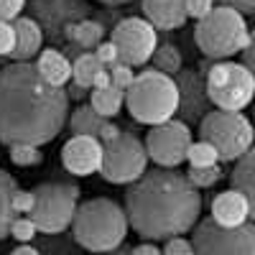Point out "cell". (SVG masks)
<instances>
[{
	"mask_svg": "<svg viewBox=\"0 0 255 255\" xmlns=\"http://www.w3.org/2000/svg\"><path fill=\"white\" fill-rule=\"evenodd\" d=\"M230 184L235 191L245 199H250L255 204V163H253V151L243 153L238 161H235V171L230 174Z\"/></svg>",
	"mask_w": 255,
	"mask_h": 255,
	"instance_id": "obj_18",
	"label": "cell"
},
{
	"mask_svg": "<svg viewBox=\"0 0 255 255\" xmlns=\"http://www.w3.org/2000/svg\"><path fill=\"white\" fill-rule=\"evenodd\" d=\"M23 5H26V0H0V20H5V23L15 20L20 10H23Z\"/></svg>",
	"mask_w": 255,
	"mask_h": 255,
	"instance_id": "obj_33",
	"label": "cell"
},
{
	"mask_svg": "<svg viewBox=\"0 0 255 255\" xmlns=\"http://www.w3.org/2000/svg\"><path fill=\"white\" fill-rule=\"evenodd\" d=\"M128 227L130 225H128L125 209L108 197L82 202L72 220L74 240L90 253H113L120 248Z\"/></svg>",
	"mask_w": 255,
	"mask_h": 255,
	"instance_id": "obj_3",
	"label": "cell"
},
{
	"mask_svg": "<svg viewBox=\"0 0 255 255\" xmlns=\"http://www.w3.org/2000/svg\"><path fill=\"white\" fill-rule=\"evenodd\" d=\"M36 67V72H38V77L44 79L49 87H64L69 79H72V64H69V59L64 56L61 51H56V49H49V51H41L38 54V61L33 64Z\"/></svg>",
	"mask_w": 255,
	"mask_h": 255,
	"instance_id": "obj_17",
	"label": "cell"
},
{
	"mask_svg": "<svg viewBox=\"0 0 255 255\" xmlns=\"http://www.w3.org/2000/svg\"><path fill=\"white\" fill-rule=\"evenodd\" d=\"M15 189H18V181L0 168V240L10 235V222L15 220V212L10 207V197Z\"/></svg>",
	"mask_w": 255,
	"mask_h": 255,
	"instance_id": "obj_20",
	"label": "cell"
},
{
	"mask_svg": "<svg viewBox=\"0 0 255 255\" xmlns=\"http://www.w3.org/2000/svg\"><path fill=\"white\" fill-rule=\"evenodd\" d=\"M255 204L250 199H245L240 191L227 189L212 199V220L220 227H240L253 217Z\"/></svg>",
	"mask_w": 255,
	"mask_h": 255,
	"instance_id": "obj_14",
	"label": "cell"
},
{
	"mask_svg": "<svg viewBox=\"0 0 255 255\" xmlns=\"http://www.w3.org/2000/svg\"><path fill=\"white\" fill-rule=\"evenodd\" d=\"M199 135L215 148L220 161H238L253 148V125L243 113H209L199 125Z\"/></svg>",
	"mask_w": 255,
	"mask_h": 255,
	"instance_id": "obj_7",
	"label": "cell"
},
{
	"mask_svg": "<svg viewBox=\"0 0 255 255\" xmlns=\"http://www.w3.org/2000/svg\"><path fill=\"white\" fill-rule=\"evenodd\" d=\"M61 163L74 176L97 174L102 163V143L92 135H72L61 148Z\"/></svg>",
	"mask_w": 255,
	"mask_h": 255,
	"instance_id": "obj_13",
	"label": "cell"
},
{
	"mask_svg": "<svg viewBox=\"0 0 255 255\" xmlns=\"http://www.w3.org/2000/svg\"><path fill=\"white\" fill-rule=\"evenodd\" d=\"M186 161L191 163V168H207V166H217V153H215V148H212L209 143L204 140H191L189 145V151H186Z\"/></svg>",
	"mask_w": 255,
	"mask_h": 255,
	"instance_id": "obj_25",
	"label": "cell"
},
{
	"mask_svg": "<svg viewBox=\"0 0 255 255\" xmlns=\"http://www.w3.org/2000/svg\"><path fill=\"white\" fill-rule=\"evenodd\" d=\"M123 102H125V92L110 84V87H102V90H95V92H92L90 108H92L100 118L110 120V118H115V115L120 113Z\"/></svg>",
	"mask_w": 255,
	"mask_h": 255,
	"instance_id": "obj_19",
	"label": "cell"
},
{
	"mask_svg": "<svg viewBox=\"0 0 255 255\" xmlns=\"http://www.w3.org/2000/svg\"><path fill=\"white\" fill-rule=\"evenodd\" d=\"M110 44L115 46L120 64L140 67V64L151 61L158 46V36H156V28L145 18H123L113 31Z\"/></svg>",
	"mask_w": 255,
	"mask_h": 255,
	"instance_id": "obj_12",
	"label": "cell"
},
{
	"mask_svg": "<svg viewBox=\"0 0 255 255\" xmlns=\"http://www.w3.org/2000/svg\"><path fill=\"white\" fill-rule=\"evenodd\" d=\"M69 118V97L38 77L31 61H15L0 72V143L46 145Z\"/></svg>",
	"mask_w": 255,
	"mask_h": 255,
	"instance_id": "obj_1",
	"label": "cell"
},
{
	"mask_svg": "<svg viewBox=\"0 0 255 255\" xmlns=\"http://www.w3.org/2000/svg\"><path fill=\"white\" fill-rule=\"evenodd\" d=\"M105 28L97 20H79V23H69L67 26V38L79 44L82 49H97L102 44Z\"/></svg>",
	"mask_w": 255,
	"mask_h": 255,
	"instance_id": "obj_21",
	"label": "cell"
},
{
	"mask_svg": "<svg viewBox=\"0 0 255 255\" xmlns=\"http://www.w3.org/2000/svg\"><path fill=\"white\" fill-rule=\"evenodd\" d=\"M161 255H191V243L184 238H171L166 240V248L161 250Z\"/></svg>",
	"mask_w": 255,
	"mask_h": 255,
	"instance_id": "obj_35",
	"label": "cell"
},
{
	"mask_svg": "<svg viewBox=\"0 0 255 255\" xmlns=\"http://www.w3.org/2000/svg\"><path fill=\"white\" fill-rule=\"evenodd\" d=\"M255 92L253 69L240 61H220L207 74V97L217 110L240 113L245 110Z\"/></svg>",
	"mask_w": 255,
	"mask_h": 255,
	"instance_id": "obj_8",
	"label": "cell"
},
{
	"mask_svg": "<svg viewBox=\"0 0 255 255\" xmlns=\"http://www.w3.org/2000/svg\"><path fill=\"white\" fill-rule=\"evenodd\" d=\"M110 74V84H113V87H118V90H128V87H130V82H133V67H128V64H113V69L108 72Z\"/></svg>",
	"mask_w": 255,
	"mask_h": 255,
	"instance_id": "obj_29",
	"label": "cell"
},
{
	"mask_svg": "<svg viewBox=\"0 0 255 255\" xmlns=\"http://www.w3.org/2000/svg\"><path fill=\"white\" fill-rule=\"evenodd\" d=\"M143 15L153 28L174 31L186 23L184 0H143Z\"/></svg>",
	"mask_w": 255,
	"mask_h": 255,
	"instance_id": "obj_15",
	"label": "cell"
},
{
	"mask_svg": "<svg viewBox=\"0 0 255 255\" xmlns=\"http://www.w3.org/2000/svg\"><path fill=\"white\" fill-rule=\"evenodd\" d=\"M120 133H123V130H120V128H118V125H113V123L108 120V123H105V125H102V130H100V135H97V140H100V143H110V140H113V138H118Z\"/></svg>",
	"mask_w": 255,
	"mask_h": 255,
	"instance_id": "obj_37",
	"label": "cell"
},
{
	"mask_svg": "<svg viewBox=\"0 0 255 255\" xmlns=\"http://www.w3.org/2000/svg\"><path fill=\"white\" fill-rule=\"evenodd\" d=\"M202 215V194L184 174L158 168L143 174L125 191L128 225L143 240H171L194 230Z\"/></svg>",
	"mask_w": 255,
	"mask_h": 255,
	"instance_id": "obj_2",
	"label": "cell"
},
{
	"mask_svg": "<svg viewBox=\"0 0 255 255\" xmlns=\"http://www.w3.org/2000/svg\"><path fill=\"white\" fill-rule=\"evenodd\" d=\"M108 123L105 118H100L90 105H82V108H77L69 118V128H72V133L74 135H92L97 138L100 130H102V125Z\"/></svg>",
	"mask_w": 255,
	"mask_h": 255,
	"instance_id": "obj_22",
	"label": "cell"
},
{
	"mask_svg": "<svg viewBox=\"0 0 255 255\" xmlns=\"http://www.w3.org/2000/svg\"><path fill=\"white\" fill-rule=\"evenodd\" d=\"M79 186L72 181H44L33 189V209L31 220L38 232L44 235H59L64 232L77 212Z\"/></svg>",
	"mask_w": 255,
	"mask_h": 255,
	"instance_id": "obj_6",
	"label": "cell"
},
{
	"mask_svg": "<svg viewBox=\"0 0 255 255\" xmlns=\"http://www.w3.org/2000/svg\"><path fill=\"white\" fill-rule=\"evenodd\" d=\"M102 87H110V74H108V69H102V72L95 77V82H92V90H102Z\"/></svg>",
	"mask_w": 255,
	"mask_h": 255,
	"instance_id": "obj_39",
	"label": "cell"
},
{
	"mask_svg": "<svg viewBox=\"0 0 255 255\" xmlns=\"http://www.w3.org/2000/svg\"><path fill=\"white\" fill-rule=\"evenodd\" d=\"M10 207H13L15 215H31V209H33V191L15 189L13 197H10Z\"/></svg>",
	"mask_w": 255,
	"mask_h": 255,
	"instance_id": "obj_30",
	"label": "cell"
},
{
	"mask_svg": "<svg viewBox=\"0 0 255 255\" xmlns=\"http://www.w3.org/2000/svg\"><path fill=\"white\" fill-rule=\"evenodd\" d=\"M148 168V156L143 140L133 133H120L110 143H102V163L100 171L105 181L110 184H133Z\"/></svg>",
	"mask_w": 255,
	"mask_h": 255,
	"instance_id": "obj_9",
	"label": "cell"
},
{
	"mask_svg": "<svg viewBox=\"0 0 255 255\" xmlns=\"http://www.w3.org/2000/svg\"><path fill=\"white\" fill-rule=\"evenodd\" d=\"M10 255H41V253H38L36 248H31V245H18Z\"/></svg>",
	"mask_w": 255,
	"mask_h": 255,
	"instance_id": "obj_40",
	"label": "cell"
},
{
	"mask_svg": "<svg viewBox=\"0 0 255 255\" xmlns=\"http://www.w3.org/2000/svg\"><path fill=\"white\" fill-rule=\"evenodd\" d=\"M220 179H222L220 166H207V168H189V174H186V181H189L191 186H194V189H209V186H215Z\"/></svg>",
	"mask_w": 255,
	"mask_h": 255,
	"instance_id": "obj_26",
	"label": "cell"
},
{
	"mask_svg": "<svg viewBox=\"0 0 255 255\" xmlns=\"http://www.w3.org/2000/svg\"><path fill=\"white\" fill-rule=\"evenodd\" d=\"M97 3H108V5H123V3H130V0H97Z\"/></svg>",
	"mask_w": 255,
	"mask_h": 255,
	"instance_id": "obj_41",
	"label": "cell"
},
{
	"mask_svg": "<svg viewBox=\"0 0 255 255\" xmlns=\"http://www.w3.org/2000/svg\"><path fill=\"white\" fill-rule=\"evenodd\" d=\"M184 8H186V18L202 20L204 15H209L212 8H215V0H184Z\"/></svg>",
	"mask_w": 255,
	"mask_h": 255,
	"instance_id": "obj_31",
	"label": "cell"
},
{
	"mask_svg": "<svg viewBox=\"0 0 255 255\" xmlns=\"http://www.w3.org/2000/svg\"><path fill=\"white\" fill-rule=\"evenodd\" d=\"M95 56H97V61L102 64V67L118 64V51H115V46L110 44V41H102V44L97 46V51H95Z\"/></svg>",
	"mask_w": 255,
	"mask_h": 255,
	"instance_id": "obj_34",
	"label": "cell"
},
{
	"mask_svg": "<svg viewBox=\"0 0 255 255\" xmlns=\"http://www.w3.org/2000/svg\"><path fill=\"white\" fill-rule=\"evenodd\" d=\"M13 31H15V49L10 56L18 61H31L36 54H41V44H44V33L41 26L33 18H15L13 20Z\"/></svg>",
	"mask_w": 255,
	"mask_h": 255,
	"instance_id": "obj_16",
	"label": "cell"
},
{
	"mask_svg": "<svg viewBox=\"0 0 255 255\" xmlns=\"http://www.w3.org/2000/svg\"><path fill=\"white\" fill-rule=\"evenodd\" d=\"M153 64H156V72H161V74H176L179 69H181V54H179V49L176 46H171V44H163V46H156V51H153Z\"/></svg>",
	"mask_w": 255,
	"mask_h": 255,
	"instance_id": "obj_24",
	"label": "cell"
},
{
	"mask_svg": "<svg viewBox=\"0 0 255 255\" xmlns=\"http://www.w3.org/2000/svg\"><path fill=\"white\" fill-rule=\"evenodd\" d=\"M179 84L174 77L161 72H140L133 77L130 87L125 90V105L138 123L143 125H161L166 120H174V113L179 110Z\"/></svg>",
	"mask_w": 255,
	"mask_h": 255,
	"instance_id": "obj_4",
	"label": "cell"
},
{
	"mask_svg": "<svg viewBox=\"0 0 255 255\" xmlns=\"http://www.w3.org/2000/svg\"><path fill=\"white\" fill-rule=\"evenodd\" d=\"M191 145V130L181 120H166L153 125L145 135V156L148 161L158 163L161 168H176L186 161V151Z\"/></svg>",
	"mask_w": 255,
	"mask_h": 255,
	"instance_id": "obj_11",
	"label": "cell"
},
{
	"mask_svg": "<svg viewBox=\"0 0 255 255\" xmlns=\"http://www.w3.org/2000/svg\"><path fill=\"white\" fill-rule=\"evenodd\" d=\"M10 161L15 166H38L44 161V153L36 145H10Z\"/></svg>",
	"mask_w": 255,
	"mask_h": 255,
	"instance_id": "obj_27",
	"label": "cell"
},
{
	"mask_svg": "<svg viewBox=\"0 0 255 255\" xmlns=\"http://www.w3.org/2000/svg\"><path fill=\"white\" fill-rule=\"evenodd\" d=\"M194 38L204 56L222 61L250 46V31L245 23V15L227 5L212 8L209 15H204L197 23Z\"/></svg>",
	"mask_w": 255,
	"mask_h": 255,
	"instance_id": "obj_5",
	"label": "cell"
},
{
	"mask_svg": "<svg viewBox=\"0 0 255 255\" xmlns=\"http://www.w3.org/2000/svg\"><path fill=\"white\" fill-rule=\"evenodd\" d=\"M128 255H161V250H158L156 245H151V243H143V245L133 248Z\"/></svg>",
	"mask_w": 255,
	"mask_h": 255,
	"instance_id": "obj_38",
	"label": "cell"
},
{
	"mask_svg": "<svg viewBox=\"0 0 255 255\" xmlns=\"http://www.w3.org/2000/svg\"><path fill=\"white\" fill-rule=\"evenodd\" d=\"M220 3L227 5V8H235V10L243 13V15H248V13L255 10V0H220Z\"/></svg>",
	"mask_w": 255,
	"mask_h": 255,
	"instance_id": "obj_36",
	"label": "cell"
},
{
	"mask_svg": "<svg viewBox=\"0 0 255 255\" xmlns=\"http://www.w3.org/2000/svg\"><path fill=\"white\" fill-rule=\"evenodd\" d=\"M36 225H33V220L31 217H15L13 222H10V235L15 238V240H20V243H31L33 238H36Z\"/></svg>",
	"mask_w": 255,
	"mask_h": 255,
	"instance_id": "obj_28",
	"label": "cell"
},
{
	"mask_svg": "<svg viewBox=\"0 0 255 255\" xmlns=\"http://www.w3.org/2000/svg\"><path fill=\"white\" fill-rule=\"evenodd\" d=\"M13 49H15V31H13V23L0 20V56H10Z\"/></svg>",
	"mask_w": 255,
	"mask_h": 255,
	"instance_id": "obj_32",
	"label": "cell"
},
{
	"mask_svg": "<svg viewBox=\"0 0 255 255\" xmlns=\"http://www.w3.org/2000/svg\"><path fill=\"white\" fill-rule=\"evenodd\" d=\"M102 69H105V67L97 61L95 54H82V56H77L74 64H72V79L77 82V87H92L95 77H97Z\"/></svg>",
	"mask_w": 255,
	"mask_h": 255,
	"instance_id": "obj_23",
	"label": "cell"
},
{
	"mask_svg": "<svg viewBox=\"0 0 255 255\" xmlns=\"http://www.w3.org/2000/svg\"><path fill=\"white\" fill-rule=\"evenodd\" d=\"M191 255H255V227H220L212 217L202 220L194 230Z\"/></svg>",
	"mask_w": 255,
	"mask_h": 255,
	"instance_id": "obj_10",
	"label": "cell"
}]
</instances>
